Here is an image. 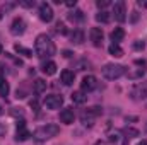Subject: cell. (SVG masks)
I'll return each instance as SVG.
<instances>
[{"instance_id": "1", "label": "cell", "mask_w": 147, "mask_h": 145, "mask_svg": "<svg viewBox=\"0 0 147 145\" xmlns=\"http://www.w3.org/2000/svg\"><path fill=\"white\" fill-rule=\"evenodd\" d=\"M57 53L55 43L51 41V38L48 34H39L34 41V55L39 58H50Z\"/></svg>"}, {"instance_id": "2", "label": "cell", "mask_w": 147, "mask_h": 145, "mask_svg": "<svg viewBox=\"0 0 147 145\" xmlns=\"http://www.w3.org/2000/svg\"><path fill=\"white\" fill-rule=\"evenodd\" d=\"M60 133V126L58 125H53V123H48V125H43L34 130L33 137L36 138L38 142H45V140H50L53 137H57Z\"/></svg>"}, {"instance_id": "3", "label": "cell", "mask_w": 147, "mask_h": 145, "mask_svg": "<svg viewBox=\"0 0 147 145\" xmlns=\"http://www.w3.org/2000/svg\"><path fill=\"white\" fill-rule=\"evenodd\" d=\"M101 113H103V109L99 108V106H92V108H89V109H84V111L80 113V121H82V125H84V126H92V125H94V119H96Z\"/></svg>"}, {"instance_id": "4", "label": "cell", "mask_w": 147, "mask_h": 145, "mask_svg": "<svg viewBox=\"0 0 147 145\" xmlns=\"http://www.w3.org/2000/svg\"><path fill=\"white\" fill-rule=\"evenodd\" d=\"M123 73H125V67H123V65H118V63H108V65L103 67V75H105V79H108V80L120 79Z\"/></svg>"}, {"instance_id": "5", "label": "cell", "mask_w": 147, "mask_h": 145, "mask_svg": "<svg viewBox=\"0 0 147 145\" xmlns=\"http://www.w3.org/2000/svg\"><path fill=\"white\" fill-rule=\"evenodd\" d=\"M113 17H115V21H118V22H123L125 19H127V9H125V2H121V0H118V2H115L113 3Z\"/></svg>"}, {"instance_id": "6", "label": "cell", "mask_w": 147, "mask_h": 145, "mask_svg": "<svg viewBox=\"0 0 147 145\" xmlns=\"http://www.w3.org/2000/svg\"><path fill=\"white\" fill-rule=\"evenodd\" d=\"M43 104H45L46 109H60V106L63 104V97L58 96V94H50V96L45 97Z\"/></svg>"}, {"instance_id": "7", "label": "cell", "mask_w": 147, "mask_h": 145, "mask_svg": "<svg viewBox=\"0 0 147 145\" xmlns=\"http://www.w3.org/2000/svg\"><path fill=\"white\" fill-rule=\"evenodd\" d=\"M38 12H39V19L43 22H51L53 21V9H51L50 3H46V2L39 3V10Z\"/></svg>"}, {"instance_id": "8", "label": "cell", "mask_w": 147, "mask_h": 145, "mask_svg": "<svg viewBox=\"0 0 147 145\" xmlns=\"http://www.w3.org/2000/svg\"><path fill=\"white\" fill-rule=\"evenodd\" d=\"M98 87V79L94 77V75H86L84 79H82V82H80V91L82 92H91V91H94Z\"/></svg>"}, {"instance_id": "9", "label": "cell", "mask_w": 147, "mask_h": 145, "mask_svg": "<svg viewBox=\"0 0 147 145\" xmlns=\"http://www.w3.org/2000/svg\"><path fill=\"white\" fill-rule=\"evenodd\" d=\"M24 31H26V22H24V19H22V17H16V19L12 21V24H10V33H12L14 36H21V34H24Z\"/></svg>"}, {"instance_id": "10", "label": "cell", "mask_w": 147, "mask_h": 145, "mask_svg": "<svg viewBox=\"0 0 147 145\" xmlns=\"http://www.w3.org/2000/svg\"><path fill=\"white\" fill-rule=\"evenodd\" d=\"M31 137V132L26 128V123H24V119H21V121H17V132H16V140L17 142H24V140H28Z\"/></svg>"}, {"instance_id": "11", "label": "cell", "mask_w": 147, "mask_h": 145, "mask_svg": "<svg viewBox=\"0 0 147 145\" xmlns=\"http://www.w3.org/2000/svg\"><path fill=\"white\" fill-rule=\"evenodd\" d=\"M89 38H91V41H92L94 46H101L103 38H105V33H103L101 28H92V29L89 31Z\"/></svg>"}, {"instance_id": "12", "label": "cell", "mask_w": 147, "mask_h": 145, "mask_svg": "<svg viewBox=\"0 0 147 145\" xmlns=\"http://www.w3.org/2000/svg\"><path fill=\"white\" fill-rule=\"evenodd\" d=\"M74 119H75V113L72 108H63L60 111V121L65 123V125H72Z\"/></svg>"}, {"instance_id": "13", "label": "cell", "mask_w": 147, "mask_h": 145, "mask_svg": "<svg viewBox=\"0 0 147 145\" xmlns=\"http://www.w3.org/2000/svg\"><path fill=\"white\" fill-rule=\"evenodd\" d=\"M132 97H134V99H146L147 97V82L139 84V85L132 91Z\"/></svg>"}, {"instance_id": "14", "label": "cell", "mask_w": 147, "mask_h": 145, "mask_svg": "<svg viewBox=\"0 0 147 145\" xmlns=\"http://www.w3.org/2000/svg\"><path fill=\"white\" fill-rule=\"evenodd\" d=\"M60 79H62V84L63 85H72L74 80H75V73L72 70H69V68H65V70H62V73H60Z\"/></svg>"}, {"instance_id": "15", "label": "cell", "mask_w": 147, "mask_h": 145, "mask_svg": "<svg viewBox=\"0 0 147 145\" xmlns=\"http://www.w3.org/2000/svg\"><path fill=\"white\" fill-rule=\"evenodd\" d=\"M70 99H72L74 104H84V103L87 101V94L82 92V91H75V92H72Z\"/></svg>"}, {"instance_id": "16", "label": "cell", "mask_w": 147, "mask_h": 145, "mask_svg": "<svg viewBox=\"0 0 147 145\" xmlns=\"http://www.w3.org/2000/svg\"><path fill=\"white\" fill-rule=\"evenodd\" d=\"M41 70H43V73H46V75H53V73H57V63H55V62H51V60L43 62Z\"/></svg>"}, {"instance_id": "17", "label": "cell", "mask_w": 147, "mask_h": 145, "mask_svg": "<svg viewBox=\"0 0 147 145\" xmlns=\"http://www.w3.org/2000/svg\"><path fill=\"white\" fill-rule=\"evenodd\" d=\"M110 38H111V41H113L115 44H118V43H120V41L125 38V31H123L121 28H115V29L111 31Z\"/></svg>"}, {"instance_id": "18", "label": "cell", "mask_w": 147, "mask_h": 145, "mask_svg": "<svg viewBox=\"0 0 147 145\" xmlns=\"http://www.w3.org/2000/svg\"><path fill=\"white\" fill-rule=\"evenodd\" d=\"M84 38H86V34H84L82 29H74L72 33H70V39H72L74 44H80L84 41Z\"/></svg>"}, {"instance_id": "19", "label": "cell", "mask_w": 147, "mask_h": 145, "mask_svg": "<svg viewBox=\"0 0 147 145\" xmlns=\"http://www.w3.org/2000/svg\"><path fill=\"white\" fill-rule=\"evenodd\" d=\"M96 21L101 22V24H108V22L111 21V14L106 12V10H99V12L96 14Z\"/></svg>"}, {"instance_id": "20", "label": "cell", "mask_w": 147, "mask_h": 145, "mask_svg": "<svg viewBox=\"0 0 147 145\" xmlns=\"http://www.w3.org/2000/svg\"><path fill=\"white\" fill-rule=\"evenodd\" d=\"M108 51H110V55L116 56V58L123 56V50H121V46H120V44H115V43H111L110 48H108Z\"/></svg>"}, {"instance_id": "21", "label": "cell", "mask_w": 147, "mask_h": 145, "mask_svg": "<svg viewBox=\"0 0 147 145\" xmlns=\"http://www.w3.org/2000/svg\"><path fill=\"white\" fill-rule=\"evenodd\" d=\"M69 19L74 21V22H80V21H84V12L79 10V9H75V10H72V12L69 14Z\"/></svg>"}, {"instance_id": "22", "label": "cell", "mask_w": 147, "mask_h": 145, "mask_svg": "<svg viewBox=\"0 0 147 145\" xmlns=\"http://www.w3.org/2000/svg\"><path fill=\"white\" fill-rule=\"evenodd\" d=\"M45 91H46V80L36 79V82H34V92L36 94H43Z\"/></svg>"}, {"instance_id": "23", "label": "cell", "mask_w": 147, "mask_h": 145, "mask_svg": "<svg viewBox=\"0 0 147 145\" xmlns=\"http://www.w3.org/2000/svg\"><path fill=\"white\" fill-rule=\"evenodd\" d=\"M14 50H16V53H19V55H22V56H33V51L29 50V48H24L22 44H16L14 46Z\"/></svg>"}, {"instance_id": "24", "label": "cell", "mask_w": 147, "mask_h": 145, "mask_svg": "<svg viewBox=\"0 0 147 145\" xmlns=\"http://www.w3.org/2000/svg\"><path fill=\"white\" fill-rule=\"evenodd\" d=\"M10 92V87H9V82L5 79H0V96L2 97H7Z\"/></svg>"}, {"instance_id": "25", "label": "cell", "mask_w": 147, "mask_h": 145, "mask_svg": "<svg viewBox=\"0 0 147 145\" xmlns=\"http://www.w3.org/2000/svg\"><path fill=\"white\" fill-rule=\"evenodd\" d=\"M125 135H127V138H135V137H139V130H135V128H127V130H125Z\"/></svg>"}, {"instance_id": "26", "label": "cell", "mask_w": 147, "mask_h": 145, "mask_svg": "<svg viewBox=\"0 0 147 145\" xmlns=\"http://www.w3.org/2000/svg\"><path fill=\"white\" fill-rule=\"evenodd\" d=\"M34 3H36L34 0H21V2H19V5H21V7H26V9L34 7Z\"/></svg>"}, {"instance_id": "27", "label": "cell", "mask_w": 147, "mask_h": 145, "mask_svg": "<svg viewBox=\"0 0 147 145\" xmlns=\"http://www.w3.org/2000/svg\"><path fill=\"white\" fill-rule=\"evenodd\" d=\"M57 33H60V34H67V28H65V24L63 22H57Z\"/></svg>"}, {"instance_id": "28", "label": "cell", "mask_w": 147, "mask_h": 145, "mask_svg": "<svg viewBox=\"0 0 147 145\" xmlns=\"http://www.w3.org/2000/svg\"><path fill=\"white\" fill-rule=\"evenodd\" d=\"M12 7H14V3H7L5 7H2V9H0V19H2V17H3V14H5V12H9Z\"/></svg>"}, {"instance_id": "29", "label": "cell", "mask_w": 147, "mask_h": 145, "mask_svg": "<svg viewBox=\"0 0 147 145\" xmlns=\"http://www.w3.org/2000/svg\"><path fill=\"white\" fill-rule=\"evenodd\" d=\"M96 5H98L99 9H105V7H108V5H110V0H98V2H96Z\"/></svg>"}, {"instance_id": "30", "label": "cell", "mask_w": 147, "mask_h": 145, "mask_svg": "<svg viewBox=\"0 0 147 145\" xmlns=\"http://www.w3.org/2000/svg\"><path fill=\"white\" fill-rule=\"evenodd\" d=\"M134 48H135V50H144V48H146V43L139 39V41H135V43H134Z\"/></svg>"}, {"instance_id": "31", "label": "cell", "mask_w": 147, "mask_h": 145, "mask_svg": "<svg viewBox=\"0 0 147 145\" xmlns=\"http://www.w3.org/2000/svg\"><path fill=\"white\" fill-rule=\"evenodd\" d=\"M5 133H7V128H5V126H3V125L0 123V137H3Z\"/></svg>"}, {"instance_id": "32", "label": "cell", "mask_w": 147, "mask_h": 145, "mask_svg": "<svg viewBox=\"0 0 147 145\" xmlns=\"http://www.w3.org/2000/svg\"><path fill=\"white\" fill-rule=\"evenodd\" d=\"M67 3V7H75L77 5V0H69V2H65Z\"/></svg>"}, {"instance_id": "33", "label": "cell", "mask_w": 147, "mask_h": 145, "mask_svg": "<svg viewBox=\"0 0 147 145\" xmlns=\"http://www.w3.org/2000/svg\"><path fill=\"white\" fill-rule=\"evenodd\" d=\"M31 108L34 111H38V101H31Z\"/></svg>"}, {"instance_id": "34", "label": "cell", "mask_w": 147, "mask_h": 145, "mask_svg": "<svg viewBox=\"0 0 147 145\" xmlns=\"http://www.w3.org/2000/svg\"><path fill=\"white\" fill-rule=\"evenodd\" d=\"M63 56H65V58H70V56H72V53H70V51H63Z\"/></svg>"}, {"instance_id": "35", "label": "cell", "mask_w": 147, "mask_h": 145, "mask_svg": "<svg viewBox=\"0 0 147 145\" xmlns=\"http://www.w3.org/2000/svg\"><path fill=\"white\" fill-rule=\"evenodd\" d=\"M139 5H140V7H147V2H142V0H140V2H139Z\"/></svg>"}, {"instance_id": "36", "label": "cell", "mask_w": 147, "mask_h": 145, "mask_svg": "<svg viewBox=\"0 0 147 145\" xmlns=\"http://www.w3.org/2000/svg\"><path fill=\"white\" fill-rule=\"evenodd\" d=\"M139 145H147V140H142V142H140Z\"/></svg>"}, {"instance_id": "37", "label": "cell", "mask_w": 147, "mask_h": 145, "mask_svg": "<svg viewBox=\"0 0 147 145\" xmlns=\"http://www.w3.org/2000/svg\"><path fill=\"white\" fill-rule=\"evenodd\" d=\"M2 113H3V106H2V104H0V114H2Z\"/></svg>"}, {"instance_id": "38", "label": "cell", "mask_w": 147, "mask_h": 145, "mask_svg": "<svg viewBox=\"0 0 147 145\" xmlns=\"http://www.w3.org/2000/svg\"><path fill=\"white\" fill-rule=\"evenodd\" d=\"M0 55H2V44H0Z\"/></svg>"}, {"instance_id": "39", "label": "cell", "mask_w": 147, "mask_h": 145, "mask_svg": "<svg viewBox=\"0 0 147 145\" xmlns=\"http://www.w3.org/2000/svg\"><path fill=\"white\" fill-rule=\"evenodd\" d=\"M146 130H147V125H146Z\"/></svg>"}]
</instances>
